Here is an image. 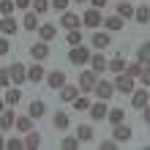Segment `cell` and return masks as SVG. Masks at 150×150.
Masks as SVG:
<instances>
[{"label": "cell", "instance_id": "13", "mask_svg": "<svg viewBox=\"0 0 150 150\" xmlns=\"http://www.w3.org/2000/svg\"><path fill=\"white\" fill-rule=\"evenodd\" d=\"M30 57L33 60H47L49 57V41H38L30 47Z\"/></svg>", "mask_w": 150, "mask_h": 150}, {"label": "cell", "instance_id": "35", "mask_svg": "<svg viewBox=\"0 0 150 150\" xmlns=\"http://www.w3.org/2000/svg\"><path fill=\"white\" fill-rule=\"evenodd\" d=\"M66 41H68V47H76V44H82V33H79V28H74V30H68V36H66Z\"/></svg>", "mask_w": 150, "mask_h": 150}, {"label": "cell", "instance_id": "10", "mask_svg": "<svg viewBox=\"0 0 150 150\" xmlns=\"http://www.w3.org/2000/svg\"><path fill=\"white\" fill-rule=\"evenodd\" d=\"M16 30H19V22L14 19V14H8V16L0 19V33H3V36H14Z\"/></svg>", "mask_w": 150, "mask_h": 150}, {"label": "cell", "instance_id": "50", "mask_svg": "<svg viewBox=\"0 0 150 150\" xmlns=\"http://www.w3.org/2000/svg\"><path fill=\"white\" fill-rule=\"evenodd\" d=\"M74 3H90V0H74Z\"/></svg>", "mask_w": 150, "mask_h": 150}, {"label": "cell", "instance_id": "3", "mask_svg": "<svg viewBox=\"0 0 150 150\" xmlns=\"http://www.w3.org/2000/svg\"><path fill=\"white\" fill-rule=\"evenodd\" d=\"M96 82H98V74H96L93 68H85V71L79 74V93H93Z\"/></svg>", "mask_w": 150, "mask_h": 150}, {"label": "cell", "instance_id": "22", "mask_svg": "<svg viewBox=\"0 0 150 150\" xmlns=\"http://www.w3.org/2000/svg\"><path fill=\"white\" fill-rule=\"evenodd\" d=\"M57 36V25H38V38L41 41H52Z\"/></svg>", "mask_w": 150, "mask_h": 150}, {"label": "cell", "instance_id": "15", "mask_svg": "<svg viewBox=\"0 0 150 150\" xmlns=\"http://www.w3.org/2000/svg\"><path fill=\"white\" fill-rule=\"evenodd\" d=\"M131 134H134V131H131L126 123H117V126H115V131H112V139L120 145V142H128V139H131Z\"/></svg>", "mask_w": 150, "mask_h": 150}, {"label": "cell", "instance_id": "6", "mask_svg": "<svg viewBox=\"0 0 150 150\" xmlns=\"http://www.w3.org/2000/svg\"><path fill=\"white\" fill-rule=\"evenodd\" d=\"M8 71H11V82H14L16 87L28 82V68H25L22 63H11V66H8Z\"/></svg>", "mask_w": 150, "mask_h": 150}, {"label": "cell", "instance_id": "24", "mask_svg": "<svg viewBox=\"0 0 150 150\" xmlns=\"http://www.w3.org/2000/svg\"><path fill=\"white\" fill-rule=\"evenodd\" d=\"M25 147H28V150H36V147H41V134H38V131H28V134H25Z\"/></svg>", "mask_w": 150, "mask_h": 150}, {"label": "cell", "instance_id": "23", "mask_svg": "<svg viewBox=\"0 0 150 150\" xmlns=\"http://www.w3.org/2000/svg\"><path fill=\"white\" fill-rule=\"evenodd\" d=\"M76 96H79V87H76V85H68V82H66L63 87H60V98H63V101H68V104H71Z\"/></svg>", "mask_w": 150, "mask_h": 150}, {"label": "cell", "instance_id": "8", "mask_svg": "<svg viewBox=\"0 0 150 150\" xmlns=\"http://www.w3.org/2000/svg\"><path fill=\"white\" fill-rule=\"evenodd\" d=\"M44 79H47V68L41 66V60H36V63H33L30 68H28V82H44Z\"/></svg>", "mask_w": 150, "mask_h": 150}, {"label": "cell", "instance_id": "20", "mask_svg": "<svg viewBox=\"0 0 150 150\" xmlns=\"http://www.w3.org/2000/svg\"><path fill=\"white\" fill-rule=\"evenodd\" d=\"M3 98H6V107H16V104H19V98H22V90H16V85H14V87L8 85Z\"/></svg>", "mask_w": 150, "mask_h": 150}, {"label": "cell", "instance_id": "14", "mask_svg": "<svg viewBox=\"0 0 150 150\" xmlns=\"http://www.w3.org/2000/svg\"><path fill=\"white\" fill-rule=\"evenodd\" d=\"M145 104H150V90H137V87H134V93H131V107L142 109Z\"/></svg>", "mask_w": 150, "mask_h": 150}, {"label": "cell", "instance_id": "4", "mask_svg": "<svg viewBox=\"0 0 150 150\" xmlns=\"http://www.w3.org/2000/svg\"><path fill=\"white\" fill-rule=\"evenodd\" d=\"M68 60H71L74 66H87V60H90V49L82 47V44H76V47L68 49Z\"/></svg>", "mask_w": 150, "mask_h": 150}, {"label": "cell", "instance_id": "17", "mask_svg": "<svg viewBox=\"0 0 150 150\" xmlns=\"http://www.w3.org/2000/svg\"><path fill=\"white\" fill-rule=\"evenodd\" d=\"M44 82H47V85L52 87V90H60V87L66 85V74H63V71H49Z\"/></svg>", "mask_w": 150, "mask_h": 150}, {"label": "cell", "instance_id": "31", "mask_svg": "<svg viewBox=\"0 0 150 150\" xmlns=\"http://www.w3.org/2000/svg\"><path fill=\"white\" fill-rule=\"evenodd\" d=\"M107 120L112 123V126L123 123V120H126V109H109V112H107Z\"/></svg>", "mask_w": 150, "mask_h": 150}, {"label": "cell", "instance_id": "21", "mask_svg": "<svg viewBox=\"0 0 150 150\" xmlns=\"http://www.w3.org/2000/svg\"><path fill=\"white\" fill-rule=\"evenodd\" d=\"M52 126H55L57 131H66L68 126H71V120H68V112H55V117H52Z\"/></svg>", "mask_w": 150, "mask_h": 150}, {"label": "cell", "instance_id": "27", "mask_svg": "<svg viewBox=\"0 0 150 150\" xmlns=\"http://www.w3.org/2000/svg\"><path fill=\"white\" fill-rule=\"evenodd\" d=\"M93 134H96V131H93V126H87V123L76 126V139H79V142H90Z\"/></svg>", "mask_w": 150, "mask_h": 150}, {"label": "cell", "instance_id": "40", "mask_svg": "<svg viewBox=\"0 0 150 150\" xmlns=\"http://www.w3.org/2000/svg\"><path fill=\"white\" fill-rule=\"evenodd\" d=\"M68 3H71V0H49V6L55 8V11H60V14L68 11Z\"/></svg>", "mask_w": 150, "mask_h": 150}, {"label": "cell", "instance_id": "2", "mask_svg": "<svg viewBox=\"0 0 150 150\" xmlns=\"http://www.w3.org/2000/svg\"><path fill=\"white\" fill-rule=\"evenodd\" d=\"M82 25L85 28H93V30H98L101 25H104V16H101V8H87V11L82 14Z\"/></svg>", "mask_w": 150, "mask_h": 150}, {"label": "cell", "instance_id": "29", "mask_svg": "<svg viewBox=\"0 0 150 150\" xmlns=\"http://www.w3.org/2000/svg\"><path fill=\"white\" fill-rule=\"evenodd\" d=\"M14 128H16V131H22V134H28V131L33 128V117H30V115H22V117H16Z\"/></svg>", "mask_w": 150, "mask_h": 150}, {"label": "cell", "instance_id": "48", "mask_svg": "<svg viewBox=\"0 0 150 150\" xmlns=\"http://www.w3.org/2000/svg\"><path fill=\"white\" fill-rule=\"evenodd\" d=\"M0 147H6V139H3V131H0Z\"/></svg>", "mask_w": 150, "mask_h": 150}, {"label": "cell", "instance_id": "32", "mask_svg": "<svg viewBox=\"0 0 150 150\" xmlns=\"http://www.w3.org/2000/svg\"><path fill=\"white\" fill-rule=\"evenodd\" d=\"M71 104H74V109H76V112H87L93 101H90V98H85V96H76V98H74Z\"/></svg>", "mask_w": 150, "mask_h": 150}, {"label": "cell", "instance_id": "39", "mask_svg": "<svg viewBox=\"0 0 150 150\" xmlns=\"http://www.w3.org/2000/svg\"><path fill=\"white\" fill-rule=\"evenodd\" d=\"M6 147H8V150H22V147H25V139H19V137H11V139L6 142Z\"/></svg>", "mask_w": 150, "mask_h": 150}, {"label": "cell", "instance_id": "47", "mask_svg": "<svg viewBox=\"0 0 150 150\" xmlns=\"http://www.w3.org/2000/svg\"><path fill=\"white\" fill-rule=\"evenodd\" d=\"M90 6L93 8H104V6H107V0H90Z\"/></svg>", "mask_w": 150, "mask_h": 150}, {"label": "cell", "instance_id": "30", "mask_svg": "<svg viewBox=\"0 0 150 150\" xmlns=\"http://www.w3.org/2000/svg\"><path fill=\"white\" fill-rule=\"evenodd\" d=\"M134 19H137L139 25H147V22H150V8H147V6L134 8Z\"/></svg>", "mask_w": 150, "mask_h": 150}, {"label": "cell", "instance_id": "43", "mask_svg": "<svg viewBox=\"0 0 150 150\" xmlns=\"http://www.w3.org/2000/svg\"><path fill=\"white\" fill-rule=\"evenodd\" d=\"M0 55H8V36H0Z\"/></svg>", "mask_w": 150, "mask_h": 150}, {"label": "cell", "instance_id": "11", "mask_svg": "<svg viewBox=\"0 0 150 150\" xmlns=\"http://www.w3.org/2000/svg\"><path fill=\"white\" fill-rule=\"evenodd\" d=\"M60 25H63L66 30H74V28H79V25H82V16L74 14V11H63V16H60Z\"/></svg>", "mask_w": 150, "mask_h": 150}, {"label": "cell", "instance_id": "26", "mask_svg": "<svg viewBox=\"0 0 150 150\" xmlns=\"http://www.w3.org/2000/svg\"><path fill=\"white\" fill-rule=\"evenodd\" d=\"M137 60L142 66H150V41H145V44H139V47H137Z\"/></svg>", "mask_w": 150, "mask_h": 150}, {"label": "cell", "instance_id": "19", "mask_svg": "<svg viewBox=\"0 0 150 150\" xmlns=\"http://www.w3.org/2000/svg\"><path fill=\"white\" fill-rule=\"evenodd\" d=\"M38 25H41V22H38V14L28 8V11H25V19H22V28L33 33V30H38Z\"/></svg>", "mask_w": 150, "mask_h": 150}, {"label": "cell", "instance_id": "16", "mask_svg": "<svg viewBox=\"0 0 150 150\" xmlns=\"http://www.w3.org/2000/svg\"><path fill=\"white\" fill-rule=\"evenodd\" d=\"M104 28H107L109 33H120L123 28H126V19H123L120 14H115V16H107V19H104Z\"/></svg>", "mask_w": 150, "mask_h": 150}, {"label": "cell", "instance_id": "25", "mask_svg": "<svg viewBox=\"0 0 150 150\" xmlns=\"http://www.w3.org/2000/svg\"><path fill=\"white\" fill-rule=\"evenodd\" d=\"M44 112H47V104H44V101H30V107H28V115H30L33 120L44 117Z\"/></svg>", "mask_w": 150, "mask_h": 150}, {"label": "cell", "instance_id": "28", "mask_svg": "<svg viewBox=\"0 0 150 150\" xmlns=\"http://www.w3.org/2000/svg\"><path fill=\"white\" fill-rule=\"evenodd\" d=\"M126 60H123V57H112V60H107V71H112V74H123V71H126Z\"/></svg>", "mask_w": 150, "mask_h": 150}, {"label": "cell", "instance_id": "7", "mask_svg": "<svg viewBox=\"0 0 150 150\" xmlns=\"http://www.w3.org/2000/svg\"><path fill=\"white\" fill-rule=\"evenodd\" d=\"M107 112H109V107H107V101H96V104H90V109H87V115H90V120H107Z\"/></svg>", "mask_w": 150, "mask_h": 150}, {"label": "cell", "instance_id": "38", "mask_svg": "<svg viewBox=\"0 0 150 150\" xmlns=\"http://www.w3.org/2000/svg\"><path fill=\"white\" fill-rule=\"evenodd\" d=\"M14 8H16V3H11V0H0V16L14 14Z\"/></svg>", "mask_w": 150, "mask_h": 150}, {"label": "cell", "instance_id": "45", "mask_svg": "<svg viewBox=\"0 0 150 150\" xmlns=\"http://www.w3.org/2000/svg\"><path fill=\"white\" fill-rule=\"evenodd\" d=\"M112 147H117L115 139H104V142H101V150H112Z\"/></svg>", "mask_w": 150, "mask_h": 150}, {"label": "cell", "instance_id": "46", "mask_svg": "<svg viewBox=\"0 0 150 150\" xmlns=\"http://www.w3.org/2000/svg\"><path fill=\"white\" fill-rule=\"evenodd\" d=\"M142 120L150 126V104H145V107H142Z\"/></svg>", "mask_w": 150, "mask_h": 150}, {"label": "cell", "instance_id": "42", "mask_svg": "<svg viewBox=\"0 0 150 150\" xmlns=\"http://www.w3.org/2000/svg\"><path fill=\"white\" fill-rule=\"evenodd\" d=\"M139 79H142V87H150V66H145V68H142Z\"/></svg>", "mask_w": 150, "mask_h": 150}, {"label": "cell", "instance_id": "5", "mask_svg": "<svg viewBox=\"0 0 150 150\" xmlns=\"http://www.w3.org/2000/svg\"><path fill=\"white\" fill-rule=\"evenodd\" d=\"M93 93L98 96L101 101H109L112 96H115V85L107 82V79H98V82H96V87H93Z\"/></svg>", "mask_w": 150, "mask_h": 150}, {"label": "cell", "instance_id": "33", "mask_svg": "<svg viewBox=\"0 0 150 150\" xmlns=\"http://www.w3.org/2000/svg\"><path fill=\"white\" fill-rule=\"evenodd\" d=\"M117 14L123 16V19H131V16H134V6L123 0V3H117Z\"/></svg>", "mask_w": 150, "mask_h": 150}, {"label": "cell", "instance_id": "41", "mask_svg": "<svg viewBox=\"0 0 150 150\" xmlns=\"http://www.w3.org/2000/svg\"><path fill=\"white\" fill-rule=\"evenodd\" d=\"M8 85H11V71H8V68H0V87L6 90Z\"/></svg>", "mask_w": 150, "mask_h": 150}, {"label": "cell", "instance_id": "34", "mask_svg": "<svg viewBox=\"0 0 150 150\" xmlns=\"http://www.w3.org/2000/svg\"><path fill=\"white\" fill-rule=\"evenodd\" d=\"M142 68H145V66L139 63V60H134V63H128V66H126V74H128V76H134V79H139Z\"/></svg>", "mask_w": 150, "mask_h": 150}, {"label": "cell", "instance_id": "37", "mask_svg": "<svg viewBox=\"0 0 150 150\" xmlns=\"http://www.w3.org/2000/svg\"><path fill=\"white\" fill-rule=\"evenodd\" d=\"M49 0H33V11H36V14H47L49 11Z\"/></svg>", "mask_w": 150, "mask_h": 150}, {"label": "cell", "instance_id": "44", "mask_svg": "<svg viewBox=\"0 0 150 150\" xmlns=\"http://www.w3.org/2000/svg\"><path fill=\"white\" fill-rule=\"evenodd\" d=\"M16 3V8H22V11H28V8L33 6V0H14Z\"/></svg>", "mask_w": 150, "mask_h": 150}, {"label": "cell", "instance_id": "9", "mask_svg": "<svg viewBox=\"0 0 150 150\" xmlns=\"http://www.w3.org/2000/svg\"><path fill=\"white\" fill-rule=\"evenodd\" d=\"M90 44H93L96 49H107L109 44H112L109 30H96V33H93V38H90Z\"/></svg>", "mask_w": 150, "mask_h": 150}, {"label": "cell", "instance_id": "1", "mask_svg": "<svg viewBox=\"0 0 150 150\" xmlns=\"http://www.w3.org/2000/svg\"><path fill=\"white\" fill-rule=\"evenodd\" d=\"M115 93H120V96H128V93H134V76H128L126 71H123V74H115Z\"/></svg>", "mask_w": 150, "mask_h": 150}, {"label": "cell", "instance_id": "18", "mask_svg": "<svg viewBox=\"0 0 150 150\" xmlns=\"http://www.w3.org/2000/svg\"><path fill=\"white\" fill-rule=\"evenodd\" d=\"M87 66L93 68L96 74H101V71H107V57L101 55V49L96 52V55H90V60H87Z\"/></svg>", "mask_w": 150, "mask_h": 150}, {"label": "cell", "instance_id": "36", "mask_svg": "<svg viewBox=\"0 0 150 150\" xmlns=\"http://www.w3.org/2000/svg\"><path fill=\"white\" fill-rule=\"evenodd\" d=\"M79 145H82V142H79L76 137H63V142H60V147H63V150H76Z\"/></svg>", "mask_w": 150, "mask_h": 150}, {"label": "cell", "instance_id": "12", "mask_svg": "<svg viewBox=\"0 0 150 150\" xmlns=\"http://www.w3.org/2000/svg\"><path fill=\"white\" fill-rule=\"evenodd\" d=\"M14 123H16V115H14V107H8L0 112V131H11L14 128Z\"/></svg>", "mask_w": 150, "mask_h": 150}, {"label": "cell", "instance_id": "49", "mask_svg": "<svg viewBox=\"0 0 150 150\" xmlns=\"http://www.w3.org/2000/svg\"><path fill=\"white\" fill-rule=\"evenodd\" d=\"M6 109V98H0V112H3Z\"/></svg>", "mask_w": 150, "mask_h": 150}]
</instances>
